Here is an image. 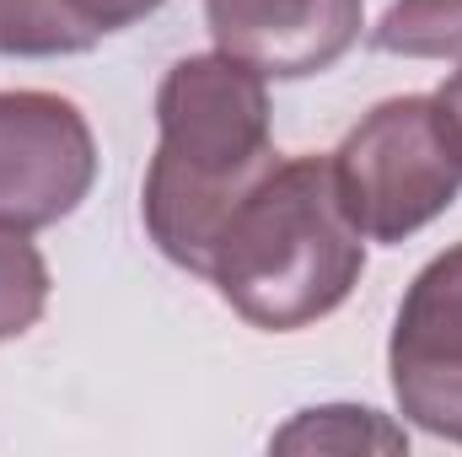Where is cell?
<instances>
[{
	"label": "cell",
	"mask_w": 462,
	"mask_h": 457,
	"mask_svg": "<svg viewBox=\"0 0 462 457\" xmlns=\"http://www.w3.org/2000/svg\"><path fill=\"white\" fill-rule=\"evenodd\" d=\"M263 76L231 54H189L156 87V151L140 216L162 258L210 275L231 210L274 167Z\"/></svg>",
	"instance_id": "cell-1"
},
{
	"label": "cell",
	"mask_w": 462,
	"mask_h": 457,
	"mask_svg": "<svg viewBox=\"0 0 462 457\" xmlns=\"http://www.w3.org/2000/svg\"><path fill=\"white\" fill-rule=\"evenodd\" d=\"M365 242L345 216L334 156H285L231 210L210 280L236 318L269 334L312 329L360 285Z\"/></svg>",
	"instance_id": "cell-2"
},
{
	"label": "cell",
	"mask_w": 462,
	"mask_h": 457,
	"mask_svg": "<svg viewBox=\"0 0 462 457\" xmlns=\"http://www.w3.org/2000/svg\"><path fill=\"white\" fill-rule=\"evenodd\" d=\"M436 103H441V114H447V129H452V140H457L462 151V65L441 81V92H436Z\"/></svg>",
	"instance_id": "cell-11"
},
{
	"label": "cell",
	"mask_w": 462,
	"mask_h": 457,
	"mask_svg": "<svg viewBox=\"0 0 462 457\" xmlns=\"http://www.w3.org/2000/svg\"><path fill=\"white\" fill-rule=\"evenodd\" d=\"M345 216L365 242H403L462 194V151L436 98H387L334 151Z\"/></svg>",
	"instance_id": "cell-3"
},
{
	"label": "cell",
	"mask_w": 462,
	"mask_h": 457,
	"mask_svg": "<svg viewBox=\"0 0 462 457\" xmlns=\"http://www.w3.org/2000/svg\"><path fill=\"white\" fill-rule=\"evenodd\" d=\"M49 307V264L27 231L0 227V344L22 340Z\"/></svg>",
	"instance_id": "cell-10"
},
{
	"label": "cell",
	"mask_w": 462,
	"mask_h": 457,
	"mask_svg": "<svg viewBox=\"0 0 462 457\" xmlns=\"http://www.w3.org/2000/svg\"><path fill=\"white\" fill-rule=\"evenodd\" d=\"M371 49L409 60L462 54V0H393L387 16L371 27Z\"/></svg>",
	"instance_id": "cell-9"
},
{
	"label": "cell",
	"mask_w": 462,
	"mask_h": 457,
	"mask_svg": "<svg viewBox=\"0 0 462 457\" xmlns=\"http://www.w3.org/2000/svg\"><path fill=\"white\" fill-rule=\"evenodd\" d=\"M97 183L87 114L54 92H0V227L43 231Z\"/></svg>",
	"instance_id": "cell-4"
},
{
	"label": "cell",
	"mask_w": 462,
	"mask_h": 457,
	"mask_svg": "<svg viewBox=\"0 0 462 457\" xmlns=\"http://www.w3.org/2000/svg\"><path fill=\"white\" fill-rule=\"evenodd\" d=\"M167 0H0V54L60 60L87 54L108 33H124Z\"/></svg>",
	"instance_id": "cell-7"
},
{
	"label": "cell",
	"mask_w": 462,
	"mask_h": 457,
	"mask_svg": "<svg viewBox=\"0 0 462 457\" xmlns=\"http://www.w3.org/2000/svg\"><path fill=\"white\" fill-rule=\"evenodd\" d=\"M387 371L398 415L462 447V242L436 253L403 291Z\"/></svg>",
	"instance_id": "cell-5"
},
{
	"label": "cell",
	"mask_w": 462,
	"mask_h": 457,
	"mask_svg": "<svg viewBox=\"0 0 462 457\" xmlns=\"http://www.w3.org/2000/svg\"><path fill=\"white\" fill-rule=\"evenodd\" d=\"M205 22L216 49L263 81H301L355 49L365 0H205Z\"/></svg>",
	"instance_id": "cell-6"
},
{
	"label": "cell",
	"mask_w": 462,
	"mask_h": 457,
	"mask_svg": "<svg viewBox=\"0 0 462 457\" xmlns=\"http://www.w3.org/2000/svg\"><path fill=\"white\" fill-rule=\"evenodd\" d=\"M274 452H409V436L387 425L376 409L328 404V409H301L274 436Z\"/></svg>",
	"instance_id": "cell-8"
}]
</instances>
